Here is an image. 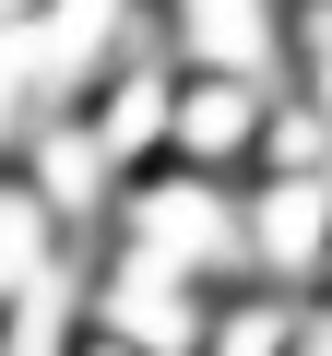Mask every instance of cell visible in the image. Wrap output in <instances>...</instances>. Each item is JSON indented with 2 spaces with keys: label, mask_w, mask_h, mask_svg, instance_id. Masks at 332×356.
Instances as JSON below:
<instances>
[{
  "label": "cell",
  "mask_w": 332,
  "mask_h": 356,
  "mask_svg": "<svg viewBox=\"0 0 332 356\" xmlns=\"http://www.w3.org/2000/svg\"><path fill=\"white\" fill-rule=\"evenodd\" d=\"M107 238L226 297V285H238V178H214V166H179V154H154V166H131V191H119Z\"/></svg>",
  "instance_id": "obj_1"
},
{
  "label": "cell",
  "mask_w": 332,
  "mask_h": 356,
  "mask_svg": "<svg viewBox=\"0 0 332 356\" xmlns=\"http://www.w3.org/2000/svg\"><path fill=\"white\" fill-rule=\"evenodd\" d=\"M238 285H273V297L332 285V166H249L238 178Z\"/></svg>",
  "instance_id": "obj_2"
},
{
  "label": "cell",
  "mask_w": 332,
  "mask_h": 356,
  "mask_svg": "<svg viewBox=\"0 0 332 356\" xmlns=\"http://www.w3.org/2000/svg\"><path fill=\"white\" fill-rule=\"evenodd\" d=\"M202 321H214V285L166 273V261H142L119 238L83 250V332H107L131 356H202Z\"/></svg>",
  "instance_id": "obj_3"
},
{
  "label": "cell",
  "mask_w": 332,
  "mask_h": 356,
  "mask_svg": "<svg viewBox=\"0 0 332 356\" xmlns=\"http://www.w3.org/2000/svg\"><path fill=\"white\" fill-rule=\"evenodd\" d=\"M13 178L60 214V238H107V214H119V191H131V166L107 154V131H95L83 107L24 119V131H13Z\"/></svg>",
  "instance_id": "obj_4"
},
{
  "label": "cell",
  "mask_w": 332,
  "mask_h": 356,
  "mask_svg": "<svg viewBox=\"0 0 332 356\" xmlns=\"http://www.w3.org/2000/svg\"><path fill=\"white\" fill-rule=\"evenodd\" d=\"M273 107H285L273 72H179V95H166V154L214 166V178H249L273 154Z\"/></svg>",
  "instance_id": "obj_5"
},
{
  "label": "cell",
  "mask_w": 332,
  "mask_h": 356,
  "mask_svg": "<svg viewBox=\"0 0 332 356\" xmlns=\"http://www.w3.org/2000/svg\"><path fill=\"white\" fill-rule=\"evenodd\" d=\"M285 13L297 0H154V48L179 72H273L285 83Z\"/></svg>",
  "instance_id": "obj_6"
},
{
  "label": "cell",
  "mask_w": 332,
  "mask_h": 356,
  "mask_svg": "<svg viewBox=\"0 0 332 356\" xmlns=\"http://www.w3.org/2000/svg\"><path fill=\"white\" fill-rule=\"evenodd\" d=\"M297 309H308V297L226 285V297H214V321H202V356H297Z\"/></svg>",
  "instance_id": "obj_7"
},
{
  "label": "cell",
  "mask_w": 332,
  "mask_h": 356,
  "mask_svg": "<svg viewBox=\"0 0 332 356\" xmlns=\"http://www.w3.org/2000/svg\"><path fill=\"white\" fill-rule=\"evenodd\" d=\"M285 95L332 119V0H297L285 13Z\"/></svg>",
  "instance_id": "obj_8"
},
{
  "label": "cell",
  "mask_w": 332,
  "mask_h": 356,
  "mask_svg": "<svg viewBox=\"0 0 332 356\" xmlns=\"http://www.w3.org/2000/svg\"><path fill=\"white\" fill-rule=\"evenodd\" d=\"M72 356H131V344H107V332H83V344H72Z\"/></svg>",
  "instance_id": "obj_9"
},
{
  "label": "cell",
  "mask_w": 332,
  "mask_h": 356,
  "mask_svg": "<svg viewBox=\"0 0 332 356\" xmlns=\"http://www.w3.org/2000/svg\"><path fill=\"white\" fill-rule=\"evenodd\" d=\"M131 13H154V0H131Z\"/></svg>",
  "instance_id": "obj_10"
}]
</instances>
